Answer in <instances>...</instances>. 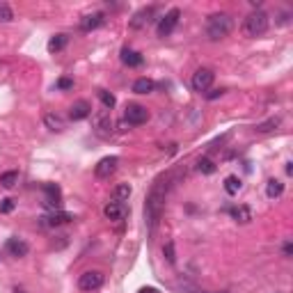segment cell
<instances>
[{
	"label": "cell",
	"instance_id": "1",
	"mask_svg": "<svg viewBox=\"0 0 293 293\" xmlns=\"http://www.w3.org/2000/svg\"><path fill=\"white\" fill-rule=\"evenodd\" d=\"M168 188H170V179L160 177L156 179V183L151 186L149 195H147V202H144V218H147V225L149 229H154L158 225L160 216H163L165 208V197H168Z\"/></svg>",
	"mask_w": 293,
	"mask_h": 293
},
{
	"label": "cell",
	"instance_id": "2",
	"mask_svg": "<svg viewBox=\"0 0 293 293\" xmlns=\"http://www.w3.org/2000/svg\"><path fill=\"white\" fill-rule=\"evenodd\" d=\"M234 30V19L227 12H218V14H211L206 21V37L211 41H220V39L229 37V32Z\"/></svg>",
	"mask_w": 293,
	"mask_h": 293
},
{
	"label": "cell",
	"instance_id": "3",
	"mask_svg": "<svg viewBox=\"0 0 293 293\" xmlns=\"http://www.w3.org/2000/svg\"><path fill=\"white\" fill-rule=\"evenodd\" d=\"M268 25H270L268 14H266L264 10H255L243 21V34H245V37H261V34H266Z\"/></svg>",
	"mask_w": 293,
	"mask_h": 293
},
{
	"label": "cell",
	"instance_id": "4",
	"mask_svg": "<svg viewBox=\"0 0 293 293\" xmlns=\"http://www.w3.org/2000/svg\"><path fill=\"white\" fill-rule=\"evenodd\" d=\"M179 19H181V10L179 7H172V10L165 12V16L158 21V28H156L158 37H170L174 32V28L179 25Z\"/></svg>",
	"mask_w": 293,
	"mask_h": 293
},
{
	"label": "cell",
	"instance_id": "5",
	"mask_svg": "<svg viewBox=\"0 0 293 293\" xmlns=\"http://www.w3.org/2000/svg\"><path fill=\"white\" fill-rule=\"evenodd\" d=\"M101 286H103V273H99V270H87V273H82L78 277V288L85 293H94Z\"/></svg>",
	"mask_w": 293,
	"mask_h": 293
},
{
	"label": "cell",
	"instance_id": "6",
	"mask_svg": "<svg viewBox=\"0 0 293 293\" xmlns=\"http://www.w3.org/2000/svg\"><path fill=\"white\" fill-rule=\"evenodd\" d=\"M124 119L129 121L131 126H142L149 121V110L144 106H140V103H131L124 110Z\"/></svg>",
	"mask_w": 293,
	"mask_h": 293
},
{
	"label": "cell",
	"instance_id": "7",
	"mask_svg": "<svg viewBox=\"0 0 293 293\" xmlns=\"http://www.w3.org/2000/svg\"><path fill=\"white\" fill-rule=\"evenodd\" d=\"M213 80H216V73H213L211 69H197V71L192 73L190 85H192V90H195V92H199V94H202V92L211 90Z\"/></svg>",
	"mask_w": 293,
	"mask_h": 293
},
{
	"label": "cell",
	"instance_id": "8",
	"mask_svg": "<svg viewBox=\"0 0 293 293\" xmlns=\"http://www.w3.org/2000/svg\"><path fill=\"white\" fill-rule=\"evenodd\" d=\"M117 165H119V158H117V156H106V158H101L94 168L96 179H110L112 174L117 172Z\"/></svg>",
	"mask_w": 293,
	"mask_h": 293
},
{
	"label": "cell",
	"instance_id": "9",
	"mask_svg": "<svg viewBox=\"0 0 293 293\" xmlns=\"http://www.w3.org/2000/svg\"><path fill=\"white\" fill-rule=\"evenodd\" d=\"M126 213H129V208H126V204L124 202H108L106 206H103V216L108 218L110 222H119V220H124L126 218Z\"/></svg>",
	"mask_w": 293,
	"mask_h": 293
},
{
	"label": "cell",
	"instance_id": "10",
	"mask_svg": "<svg viewBox=\"0 0 293 293\" xmlns=\"http://www.w3.org/2000/svg\"><path fill=\"white\" fill-rule=\"evenodd\" d=\"M44 195H46V206L53 208V211H60V202H62V192L55 183H46L44 186Z\"/></svg>",
	"mask_w": 293,
	"mask_h": 293
},
{
	"label": "cell",
	"instance_id": "11",
	"mask_svg": "<svg viewBox=\"0 0 293 293\" xmlns=\"http://www.w3.org/2000/svg\"><path fill=\"white\" fill-rule=\"evenodd\" d=\"M7 252H10L12 257H16V259H21V257H25L30 252V245L25 243L23 238H19V236H12V238H7Z\"/></svg>",
	"mask_w": 293,
	"mask_h": 293
},
{
	"label": "cell",
	"instance_id": "12",
	"mask_svg": "<svg viewBox=\"0 0 293 293\" xmlns=\"http://www.w3.org/2000/svg\"><path fill=\"white\" fill-rule=\"evenodd\" d=\"M94 131L101 135V138H110L112 121H110V115H108V112H101V115L94 117Z\"/></svg>",
	"mask_w": 293,
	"mask_h": 293
},
{
	"label": "cell",
	"instance_id": "13",
	"mask_svg": "<svg viewBox=\"0 0 293 293\" xmlns=\"http://www.w3.org/2000/svg\"><path fill=\"white\" fill-rule=\"evenodd\" d=\"M99 25H103V14H101V12H92V14H85L80 19V30H82V32H92V30H96Z\"/></svg>",
	"mask_w": 293,
	"mask_h": 293
},
{
	"label": "cell",
	"instance_id": "14",
	"mask_svg": "<svg viewBox=\"0 0 293 293\" xmlns=\"http://www.w3.org/2000/svg\"><path fill=\"white\" fill-rule=\"evenodd\" d=\"M92 115V106L87 101H76L71 108H69V117L73 121H80V119H87Z\"/></svg>",
	"mask_w": 293,
	"mask_h": 293
},
{
	"label": "cell",
	"instance_id": "15",
	"mask_svg": "<svg viewBox=\"0 0 293 293\" xmlns=\"http://www.w3.org/2000/svg\"><path fill=\"white\" fill-rule=\"evenodd\" d=\"M41 220H44V225H46V227H60V225H67V222H71L73 216H71V213H67V211H53L51 216L41 218Z\"/></svg>",
	"mask_w": 293,
	"mask_h": 293
},
{
	"label": "cell",
	"instance_id": "16",
	"mask_svg": "<svg viewBox=\"0 0 293 293\" xmlns=\"http://www.w3.org/2000/svg\"><path fill=\"white\" fill-rule=\"evenodd\" d=\"M231 218L238 225H247V222H252V208L245 206V204H238V206L231 208Z\"/></svg>",
	"mask_w": 293,
	"mask_h": 293
},
{
	"label": "cell",
	"instance_id": "17",
	"mask_svg": "<svg viewBox=\"0 0 293 293\" xmlns=\"http://www.w3.org/2000/svg\"><path fill=\"white\" fill-rule=\"evenodd\" d=\"M121 62L126 64V67H142V55L138 53V51H131V48H124L121 51Z\"/></svg>",
	"mask_w": 293,
	"mask_h": 293
},
{
	"label": "cell",
	"instance_id": "18",
	"mask_svg": "<svg viewBox=\"0 0 293 293\" xmlns=\"http://www.w3.org/2000/svg\"><path fill=\"white\" fill-rule=\"evenodd\" d=\"M156 87V82L151 80V78H138V80L133 82V92L135 94H151Z\"/></svg>",
	"mask_w": 293,
	"mask_h": 293
},
{
	"label": "cell",
	"instance_id": "19",
	"mask_svg": "<svg viewBox=\"0 0 293 293\" xmlns=\"http://www.w3.org/2000/svg\"><path fill=\"white\" fill-rule=\"evenodd\" d=\"M154 7H147V10H140L138 14L133 16V21H131V25H133V28H142V25H147L151 21V14H154Z\"/></svg>",
	"mask_w": 293,
	"mask_h": 293
},
{
	"label": "cell",
	"instance_id": "20",
	"mask_svg": "<svg viewBox=\"0 0 293 293\" xmlns=\"http://www.w3.org/2000/svg\"><path fill=\"white\" fill-rule=\"evenodd\" d=\"M279 124H282V117H270L255 126V133H273L275 129H279Z\"/></svg>",
	"mask_w": 293,
	"mask_h": 293
},
{
	"label": "cell",
	"instance_id": "21",
	"mask_svg": "<svg viewBox=\"0 0 293 293\" xmlns=\"http://www.w3.org/2000/svg\"><path fill=\"white\" fill-rule=\"evenodd\" d=\"M44 124L51 131H64V119L58 112H46V115H44Z\"/></svg>",
	"mask_w": 293,
	"mask_h": 293
},
{
	"label": "cell",
	"instance_id": "22",
	"mask_svg": "<svg viewBox=\"0 0 293 293\" xmlns=\"http://www.w3.org/2000/svg\"><path fill=\"white\" fill-rule=\"evenodd\" d=\"M131 192H133V188H131L129 183H119V186H115V190H112V199H115V202H126V199L131 197Z\"/></svg>",
	"mask_w": 293,
	"mask_h": 293
},
{
	"label": "cell",
	"instance_id": "23",
	"mask_svg": "<svg viewBox=\"0 0 293 293\" xmlns=\"http://www.w3.org/2000/svg\"><path fill=\"white\" fill-rule=\"evenodd\" d=\"M69 37L67 34H55V37H51V41H48V53H60L64 46H67Z\"/></svg>",
	"mask_w": 293,
	"mask_h": 293
},
{
	"label": "cell",
	"instance_id": "24",
	"mask_svg": "<svg viewBox=\"0 0 293 293\" xmlns=\"http://www.w3.org/2000/svg\"><path fill=\"white\" fill-rule=\"evenodd\" d=\"M282 192H284V183L277 181V179H270L268 186H266V195H268L270 199H277V197H282Z\"/></svg>",
	"mask_w": 293,
	"mask_h": 293
},
{
	"label": "cell",
	"instance_id": "25",
	"mask_svg": "<svg viewBox=\"0 0 293 293\" xmlns=\"http://www.w3.org/2000/svg\"><path fill=\"white\" fill-rule=\"evenodd\" d=\"M16 183H19V172H16V170H10V172L0 174V186H3V188L10 190V188H14Z\"/></svg>",
	"mask_w": 293,
	"mask_h": 293
},
{
	"label": "cell",
	"instance_id": "26",
	"mask_svg": "<svg viewBox=\"0 0 293 293\" xmlns=\"http://www.w3.org/2000/svg\"><path fill=\"white\" fill-rule=\"evenodd\" d=\"M240 186H243V181H240L238 177H227V179H225V190H227V195H238Z\"/></svg>",
	"mask_w": 293,
	"mask_h": 293
},
{
	"label": "cell",
	"instance_id": "27",
	"mask_svg": "<svg viewBox=\"0 0 293 293\" xmlns=\"http://www.w3.org/2000/svg\"><path fill=\"white\" fill-rule=\"evenodd\" d=\"M197 170L202 174H213L216 172V163H213L211 158H206V156H202V158L197 160Z\"/></svg>",
	"mask_w": 293,
	"mask_h": 293
},
{
	"label": "cell",
	"instance_id": "28",
	"mask_svg": "<svg viewBox=\"0 0 293 293\" xmlns=\"http://www.w3.org/2000/svg\"><path fill=\"white\" fill-rule=\"evenodd\" d=\"M163 257L168 259V264H174V261H177V252H174V243H172V240H168V243L163 245Z\"/></svg>",
	"mask_w": 293,
	"mask_h": 293
},
{
	"label": "cell",
	"instance_id": "29",
	"mask_svg": "<svg viewBox=\"0 0 293 293\" xmlns=\"http://www.w3.org/2000/svg\"><path fill=\"white\" fill-rule=\"evenodd\" d=\"M99 99H101V103L108 108V110H110V108H115V103H117V101H115V96H112L110 92H106V90L99 92Z\"/></svg>",
	"mask_w": 293,
	"mask_h": 293
},
{
	"label": "cell",
	"instance_id": "30",
	"mask_svg": "<svg viewBox=\"0 0 293 293\" xmlns=\"http://www.w3.org/2000/svg\"><path fill=\"white\" fill-rule=\"evenodd\" d=\"M12 19H14V12L10 10V5L3 3V5H0V23H10Z\"/></svg>",
	"mask_w": 293,
	"mask_h": 293
},
{
	"label": "cell",
	"instance_id": "31",
	"mask_svg": "<svg viewBox=\"0 0 293 293\" xmlns=\"http://www.w3.org/2000/svg\"><path fill=\"white\" fill-rule=\"evenodd\" d=\"M12 208H14V199H3V204H0V213H10Z\"/></svg>",
	"mask_w": 293,
	"mask_h": 293
},
{
	"label": "cell",
	"instance_id": "32",
	"mask_svg": "<svg viewBox=\"0 0 293 293\" xmlns=\"http://www.w3.org/2000/svg\"><path fill=\"white\" fill-rule=\"evenodd\" d=\"M58 87H60V90H71V87H73V80H71V78H60V80H58Z\"/></svg>",
	"mask_w": 293,
	"mask_h": 293
},
{
	"label": "cell",
	"instance_id": "33",
	"mask_svg": "<svg viewBox=\"0 0 293 293\" xmlns=\"http://www.w3.org/2000/svg\"><path fill=\"white\" fill-rule=\"evenodd\" d=\"M222 92H225V90H213V92H208L206 96H208V99H218V96H220Z\"/></svg>",
	"mask_w": 293,
	"mask_h": 293
},
{
	"label": "cell",
	"instance_id": "34",
	"mask_svg": "<svg viewBox=\"0 0 293 293\" xmlns=\"http://www.w3.org/2000/svg\"><path fill=\"white\" fill-rule=\"evenodd\" d=\"M291 252H293V245H291V243H286V245H284V255L291 257Z\"/></svg>",
	"mask_w": 293,
	"mask_h": 293
},
{
	"label": "cell",
	"instance_id": "35",
	"mask_svg": "<svg viewBox=\"0 0 293 293\" xmlns=\"http://www.w3.org/2000/svg\"><path fill=\"white\" fill-rule=\"evenodd\" d=\"M138 293H158V291H156V288H151V286H147V288H140Z\"/></svg>",
	"mask_w": 293,
	"mask_h": 293
}]
</instances>
